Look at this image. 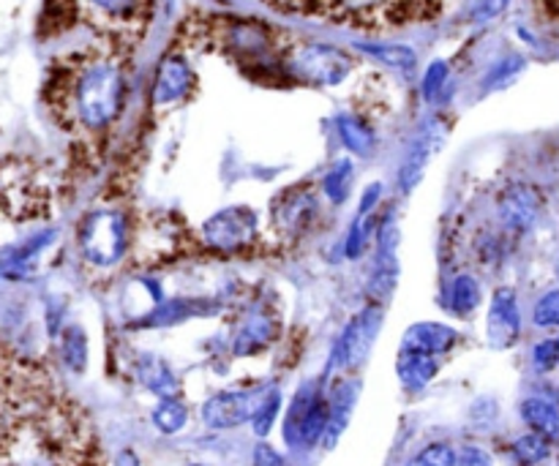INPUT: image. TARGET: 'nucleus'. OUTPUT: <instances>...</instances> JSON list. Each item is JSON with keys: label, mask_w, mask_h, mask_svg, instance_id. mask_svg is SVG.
<instances>
[{"label": "nucleus", "mask_w": 559, "mask_h": 466, "mask_svg": "<svg viewBox=\"0 0 559 466\" xmlns=\"http://www.w3.org/2000/svg\"><path fill=\"white\" fill-rule=\"evenodd\" d=\"M369 52L385 60L393 69H413L415 65V52L407 47H369Z\"/></svg>", "instance_id": "72a5a7b5"}, {"label": "nucleus", "mask_w": 559, "mask_h": 466, "mask_svg": "<svg viewBox=\"0 0 559 466\" xmlns=\"http://www.w3.org/2000/svg\"><path fill=\"white\" fill-rule=\"evenodd\" d=\"M60 349H63L66 366H69L71 371H76V374H80V371L85 369V363H87V338H85V333H82L76 325H69V327H66L63 338H60Z\"/></svg>", "instance_id": "cd10ccee"}, {"label": "nucleus", "mask_w": 559, "mask_h": 466, "mask_svg": "<svg viewBox=\"0 0 559 466\" xmlns=\"http://www.w3.org/2000/svg\"><path fill=\"white\" fill-rule=\"evenodd\" d=\"M338 131H342V140L349 151L360 153V156H369L374 140H371V129L366 126V120L355 118V115H342L338 118Z\"/></svg>", "instance_id": "b1692460"}, {"label": "nucleus", "mask_w": 559, "mask_h": 466, "mask_svg": "<svg viewBox=\"0 0 559 466\" xmlns=\"http://www.w3.org/2000/svg\"><path fill=\"white\" fill-rule=\"evenodd\" d=\"M76 22L102 36V44L129 52L153 20V0H63Z\"/></svg>", "instance_id": "7ed1b4c3"}, {"label": "nucleus", "mask_w": 559, "mask_h": 466, "mask_svg": "<svg viewBox=\"0 0 559 466\" xmlns=\"http://www.w3.org/2000/svg\"><path fill=\"white\" fill-rule=\"evenodd\" d=\"M126 91V52L96 44L49 65L44 101L66 134L87 142L112 129L123 112Z\"/></svg>", "instance_id": "f257e3e1"}, {"label": "nucleus", "mask_w": 559, "mask_h": 466, "mask_svg": "<svg viewBox=\"0 0 559 466\" xmlns=\"http://www.w3.org/2000/svg\"><path fill=\"white\" fill-rule=\"evenodd\" d=\"M522 336V316H519L516 292L513 289H497L489 309V342L491 347L508 349Z\"/></svg>", "instance_id": "f8f14e48"}, {"label": "nucleus", "mask_w": 559, "mask_h": 466, "mask_svg": "<svg viewBox=\"0 0 559 466\" xmlns=\"http://www.w3.org/2000/svg\"><path fill=\"white\" fill-rule=\"evenodd\" d=\"M396 232H393L391 224L380 229V251H377V265H374V278H371V292L385 295L393 289L396 282Z\"/></svg>", "instance_id": "aec40b11"}, {"label": "nucleus", "mask_w": 559, "mask_h": 466, "mask_svg": "<svg viewBox=\"0 0 559 466\" xmlns=\"http://www.w3.org/2000/svg\"><path fill=\"white\" fill-rule=\"evenodd\" d=\"M456 464H459L456 451H453L451 445H445V442H435V445L424 447L409 466H456Z\"/></svg>", "instance_id": "7c9ffc66"}, {"label": "nucleus", "mask_w": 559, "mask_h": 466, "mask_svg": "<svg viewBox=\"0 0 559 466\" xmlns=\"http://www.w3.org/2000/svg\"><path fill=\"white\" fill-rule=\"evenodd\" d=\"M442 0H304V11L355 27H396L429 20Z\"/></svg>", "instance_id": "20e7f679"}, {"label": "nucleus", "mask_w": 559, "mask_h": 466, "mask_svg": "<svg viewBox=\"0 0 559 466\" xmlns=\"http://www.w3.org/2000/svg\"><path fill=\"white\" fill-rule=\"evenodd\" d=\"M540 207H544V200H540L538 191L527 183L511 186V189H506V194L500 196L502 224H506L511 232H527V229L538 222Z\"/></svg>", "instance_id": "ddd939ff"}, {"label": "nucleus", "mask_w": 559, "mask_h": 466, "mask_svg": "<svg viewBox=\"0 0 559 466\" xmlns=\"http://www.w3.org/2000/svg\"><path fill=\"white\" fill-rule=\"evenodd\" d=\"M278 409H282V396H278L276 391H271V393H267V396L260 402V407H257L254 418H251V423H254V434H257V437H265L267 431L273 429V423H276Z\"/></svg>", "instance_id": "c85d7f7f"}, {"label": "nucleus", "mask_w": 559, "mask_h": 466, "mask_svg": "<svg viewBox=\"0 0 559 466\" xmlns=\"http://www.w3.org/2000/svg\"><path fill=\"white\" fill-rule=\"evenodd\" d=\"M511 451H513V458H516L522 466H540L544 462H549L551 442L530 431V434L519 437V440L513 442Z\"/></svg>", "instance_id": "5701e85b"}, {"label": "nucleus", "mask_w": 559, "mask_h": 466, "mask_svg": "<svg viewBox=\"0 0 559 466\" xmlns=\"http://www.w3.org/2000/svg\"><path fill=\"white\" fill-rule=\"evenodd\" d=\"M456 466H491V456L484 447H464V451L459 453Z\"/></svg>", "instance_id": "c9c22d12"}, {"label": "nucleus", "mask_w": 559, "mask_h": 466, "mask_svg": "<svg viewBox=\"0 0 559 466\" xmlns=\"http://www.w3.org/2000/svg\"><path fill=\"white\" fill-rule=\"evenodd\" d=\"M533 322L538 327H559V289H551L535 303Z\"/></svg>", "instance_id": "2f4dec72"}, {"label": "nucleus", "mask_w": 559, "mask_h": 466, "mask_svg": "<svg viewBox=\"0 0 559 466\" xmlns=\"http://www.w3.org/2000/svg\"><path fill=\"white\" fill-rule=\"evenodd\" d=\"M551 3H555V0H551ZM557 3H559V0H557Z\"/></svg>", "instance_id": "79ce46f5"}, {"label": "nucleus", "mask_w": 559, "mask_h": 466, "mask_svg": "<svg viewBox=\"0 0 559 466\" xmlns=\"http://www.w3.org/2000/svg\"><path fill=\"white\" fill-rule=\"evenodd\" d=\"M278 336V322L276 316L265 314V311H254L249 320L240 325V331L235 333L233 349L235 355H257L262 349L271 347Z\"/></svg>", "instance_id": "2eb2a0df"}, {"label": "nucleus", "mask_w": 559, "mask_h": 466, "mask_svg": "<svg viewBox=\"0 0 559 466\" xmlns=\"http://www.w3.org/2000/svg\"><path fill=\"white\" fill-rule=\"evenodd\" d=\"M533 363L538 371H555L559 369V336L546 338L533 349Z\"/></svg>", "instance_id": "473e14b6"}, {"label": "nucleus", "mask_w": 559, "mask_h": 466, "mask_svg": "<svg viewBox=\"0 0 559 466\" xmlns=\"http://www.w3.org/2000/svg\"><path fill=\"white\" fill-rule=\"evenodd\" d=\"M328 402H331V420H328V431L322 442L333 445V442L338 440V434H342L349 423V413H353V404H355V385L342 382Z\"/></svg>", "instance_id": "4be33fe9"}, {"label": "nucleus", "mask_w": 559, "mask_h": 466, "mask_svg": "<svg viewBox=\"0 0 559 466\" xmlns=\"http://www.w3.org/2000/svg\"><path fill=\"white\" fill-rule=\"evenodd\" d=\"M76 240H80L82 256L91 265L107 267L115 265L129 249V227L120 213L96 211L82 222Z\"/></svg>", "instance_id": "423d86ee"}, {"label": "nucleus", "mask_w": 559, "mask_h": 466, "mask_svg": "<svg viewBox=\"0 0 559 466\" xmlns=\"http://www.w3.org/2000/svg\"><path fill=\"white\" fill-rule=\"evenodd\" d=\"M0 466H102V456L82 413L41 396L0 426Z\"/></svg>", "instance_id": "f03ea898"}, {"label": "nucleus", "mask_w": 559, "mask_h": 466, "mask_svg": "<svg viewBox=\"0 0 559 466\" xmlns=\"http://www.w3.org/2000/svg\"><path fill=\"white\" fill-rule=\"evenodd\" d=\"M49 196L44 183L16 164H0V232L11 224L47 216Z\"/></svg>", "instance_id": "39448f33"}, {"label": "nucleus", "mask_w": 559, "mask_h": 466, "mask_svg": "<svg viewBox=\"0 0 559 466\" xmlns=\"http://www.w3.org/2000/svg\"><path fill=\"white\" fill-rule=\"evenodd\" d=\"M118 466H140V464H136V456H134V453L126 451V453H120Z\"/></svg>", "instance_id": "ea45409f"}, {"label": "nucleus", "mask_w": 559, "mask_h": 466, "mask_svg": "<svg viewBox=\"0 0 559 466\" xmlns=\"http://www.w3.org/2000/svg\"><path fill=\"white\" fill-rule=\"evenodd\" d=\"M134 371L136 380H140L147 391L156 393L158 398H178V377L173 374V369H169L162 358H156V355H140L134 363Z\"/></svg>", "instance_id": "a211bd4d"}, {"label": "nucleus", "mask_w": 559, "mask_h": 466, "mask_svg": "<svg viewBox=\"0 0 559 466\" xmlns=\"http://www.w3.org/2000/svg\"><path fill=\"white\" fill-rule=\"evenodd\" d=\"M435 147H437V142H435V134H431V131H426V134L420 136L418 142H415L413 151H409L407 164H404V169H402V186H404V189L415 186V180L420 178V172H424L426 162L431 158Z\"/></svg>", "instance_id": "393cba45"}, {"label": "nucleus", "mask_w": 559, "mask_h": 466, "mask_svg": "<svg viewBox=\"0 0 559 466\" xmlns=\"http://www.w3.org/2000/svg\"><path fill=\"white\" fill-rule=\"evenodd\" d=\"M557 278H559V256H557Z\"/></svg>", "instance_id": "a19ab883"}, {"label": "nucleus", "mask_w": 559, "mask_h": 466, "mask_svg": "<svg viewBox=\"0 0 559 466\" xmlns=\"http://www.w3.org/2000/svg\"><path fill=\"white\" fill-rule=\"evenodd\" d=\"M522 420L533 434L544 437L551 445L559 442V404L546 396H533L522 404Z\"/></svg>", "instance_id": "6ab92c4d"}, {"label": "nucleus", "mask_w": 559, "mask_h": 466, "mask_svg": "<svg viewBox=\"0 0 559 466\" xmlns=\"http://www.w3.org/2000/svg\"><path fill=\"white\" fill-rule=\"evenodd\" d=\"M382 311L377 306L360 311L353 322L347 325V331L342 333L336 344V353H333V366H338L342 371H353L364 363V358L369 355L371 342H374L377 331H380Z\"/></svg>", "instance_id": "1a4fd4ad"}, {"label": "nucleus", "mask_w": 559, "mask_h": 466, "mask_svg": "<svg viewBox=\"0 0 559 466\" xmlns=\"http://www.w3.org/2000/svg\"><path fill=\"white\" fill-rule=\"evenodd\" d=\"M191 85H194V76H191L189 65L180 58H167L158 69L153 98H156V104H175L189 96Z\"/></svg>", "instance_id": "dca6fc26"}, {"label": "nucleus", "mask_w": 559, "mask_h": 466, "mask_svg": "<svg viewBox=\"0 0 559 466\" xmlns=\"http://www.w3.org/2000/svg\"><path fill=\"white\" fill-rule=\"evenodd\" d=\"M508 3H511V0H480V3L475 5V11H473V20L475 22L491 20V16L502 14V11L508 9Z\"/></svg>", "instance_id": "f704fd0d"}, {"label": "nucleus", "mask_w": 559, "mask_h": 466, "mask_svg": "<svg viewBox=\"0 0 559 466\" xmlns=\"http://www.w3.org/2000/svg\"><path fill=\"white\" fill-rule=\"evenodd\" d=\"M41 396L47 393L38 380V371L9 349H0V426L9 423L22 407Z\"/></svg>", "instance_id": "6e6552de"}, {"label": "nucleus", "mask_w": 559, "mask_h": 466, "mask_svg": "<svg viewBox=\"0 0 559 466\" xmlns=\"http://www.w3.org/2000/svg\"><path fill=\"white\" fill-rule=\"evenodd\" d=\"M254 466H284V458L273 447L257 445L254 447Z\"/></svg>", "instance_id": "e433bc0d"}, {"label": "nucleus", "mask_w": 559, "mask_h": 466, "mask_svg": "<svg viewBox=\"0 0 559 466\" xmlns=\"http://www.w3.org/2000/svg\"><path fill=\"white\" fill-rule=\"evenodd\" d=\"M317 216L314 196L306 194H287L284 200L276 202V227L284 235H300Z\"/></svg>", "instance_id": "f3484780"}, {"label": "nucleus", "mask_w": 559, "mask_h": 466, "mask_svg": "<svg viewBox=\"0 0 559 466\" xmlns=\"http://www.w3.org/2000/svg\"><path fill=\"white\" fill-rule=\"evenodd\" d=\"M459 344V333L448 325H437V322H420V325L409 327L404 336L402 349L404 353H420V355H445Z\"/></svg>", "instance_id": "4468645a"}, {"label": "nucleus", "mask_w": 559, "mask_h": 466, "mask_svg": "<svg viewBox=\"0 0 559 466\" xmlns=\"http://www.w3.org/2000/svg\"><path fill=\"white\" fill-rule=\"evenodd\" d=\"M399 380L409 387V391H420V387L429 385L437 377V360L431 355L420 353H404L399 355Z\"/></svg>", "instance_id": "412c9836"}, {"label": "nucleus", "mask_w": 559, "mask_h": 466, "mask_svg": "<svg viewBox=\"0 0 559 466\" xmlns=\"http://www.w3.org/2000/svg\"><path fill=\"white\" fill-rule=\"evenodd\" d=\"M480 306V287L473 276H459L451 284V311L459 316H469Z\"/></svg>", "instance_id": "a878e982"}, {"label": "nucleus", "mask_w": 559, "mask_h": 466, "mask_svg": "<svg viewBox=\"0 0 559 466\" xmlns=\"http://www.w3.org/2000/svg\"><path fill=\"white\" fill-rule=\"evenodd\" d=\"M442 80H445V65L442 63H437L435 69L429 71V76H426V93H437L440 91V85H442Z\"/></svg>", "instance_id": "4c0bfd02"}, {"label": "nucleus", "mask_w": 559, "mask_h": 466, "mask_svg": "<svg viewBox=\"0 0 559 466\" xmlns=\"http://www.w3.org/2000/svg\"><path fill=\"white\" fill-rule=\"evenodd\" d=\"M349 183H353V167H349V162H338L325 178V194L338 205L349 194Z\"/></svg>", "instance_id": "c756f323"}, {"label": "nucleus", "mask_w": 559, "mask_h": 466, "mask_svg": "<svg viewBox=\"0 0 559 466\" xmlns=\"http://www.w3.org/2000/svg\"><path fill=\"white\" fill-rule=\"evenodd\" d=\"M265 3L276 5L284 11H304V0H265Z\"/></svg>", "instance_id": "58836bf2"}, {"label": "nucleus", "mask_w": 559, "mask_h": 466, "mask_svg": "<svg viewBox=\"0 0 559 466\" xmlns=\"http://www.w3.org/2000/svg\"><path fill=\"white\" fill-rule=\"evenodd\" d=\"M262 398L265 396H254L249 391H224L218 396L207 398L205 407H202V420H205L207 429L216 431L238 429V426L249 423L254 418Z\"/></svg>", "instance_id": "9b49d317"}, {"label": "nucleus", "mask_w": 559, "mask_h": 466, "mask_svg": "<svg viewBox=\"0 0 559 466\" xmlns=\"http://www.w3.org/2000/svg\"><path fill=\"white\" fill-rule=\"evenodd\" d=\"M557 466H559V462H557Z\"/></svg>", "instance_id": "37998d69"}, {"label": "nucleus", "mask_w": 559, "mask_h": 466, "mask_svg": "<svg viewBox=\"0 0 559 466\" xmlns=\"http://www.w3.org/2000/svg\"><path fill=\"white\" fill-rule=\"evenodd\" d=\"M202 235L216 249L238 251L257 240V218L249 207H227V211L207 218Z\"/></svg>", "instance_id": "9d476101"}, {"label": "nucleus", "mask_w": 559, "mask_h": 466, "mask_svg": "<svg viewBox=\"0 0 559 466\" xmlns=\"http://www.w3.org/2000/svg\"><path fill=\"white\" fill-rule=\"evenodd\" d=\"M186 420H189V413H186V407L178 398H162L158 407L153 409V423H156L162 434H178L186 426Z\"/></svg>", "instance_id": "bb28decb"}, {"label": "nucleus", "mask_w": 559, "mask_h": 466, "mask_svg": "<svg viewBox=\"0 0 559 466\" xmlns=\"http://www.w3.org/2000/svg\"><path fill=\"white\" fill-rule=\"evenodd\" d=\"M284 65L311 85H336L347 76L349 58L342 49L320 41H298L284 49Z\"/></svg>", "instance_id": "0eeeda50"}]
</instances>
